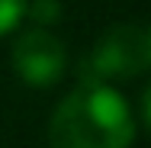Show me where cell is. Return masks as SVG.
<instances>
[{
	"label": "cell",
	"instance_id": "obj_4",
	"mask_svg": "<svg viewBox=\"0 0 151 148\" xmlns=\"http://www.w3.org/2000/svg\"><path fill=\"white\" fill-rule=\"evenodd\" d=\"M26 0H0V35L13 32L19 26V19L26 16Z\"/></svg>",
	"mask_w": 151,
	"mask_h": 148
},
{
	"label": "cell",
	"instance_id": "obj_6",
	"mask_svg": "<svg viewBox=\"0 0 151 148\" xmlns=\"http://www.w3.org/2000/svg\"><path fill=\"white\" fill-rule=\"evenodd\" d=\"M142 116H145V126H148V132H151V84L142 93Z\"/></svg>",
	"mask_w": 151,
	"mask_h": 148
},
{
	"label": "cell",
	"instance_id": "obj_2",
	"mask_svg": "<svg viewBox=\"0 0 151 148\" xmlns=\"http://www.w3.org/2000/svg\"><path fill=\"white\" fill-rule=\"evenodd\" d=\"M148 29L135 23L109 26L96 39L90 55L81 64V84H106V81H129L148 71Z\"/></svg>",
	"mask_w": 151,
	"mask_h": 148
},
{
	"label": "cell",
	"instance_id": "obj_1",
	"mask_svg": "<svg viewBox=\"0 0 151 148\" xmlns=\"http://www.w3.org/2000/svg\"><path fill=\"white\" fill-rule=\"evenodd\" d=\"M132 110L109 84L74 87L48 119L52 148H132Z\"/></svg>",
	"mask_w": 151,
	"mask_h": 148
},
{
	"label": "cell",
	"instance_id": "obj_3",
	"mask_svg": "<svg viewBox=\"0 0 151 148\" xmlns=\"http://www.w3.org/2000/svg\"><path fill=\"white\" fill-rule=\"evenodd\" d=\"M64 68H68V52H64L61 39L52 35L48 29H42V26L26 29L13 42V71L29 87L42 90L58 84Z\"/></svg>",
	"mask_w": 151,
	"mask_h": 148
},
{
	"label": "cell",
	"instance_id": "obj_7",
	"mask_svg": "<svg viewBox=\"0 0 151 148\" xmlns=\"http://www.w3.org/2000/svg\"><path fill=\"white\" fill-rule=\"evenodd\" d=\"M148 61H151V26H148Z\"/></svg>",
	"mask_w": 151,
	"mask_h": 148
},
{
	"label": "cell",
	"instance_id": "obj_5",
	"mask_svg": "<svg viewBox=\"0 0 151 148\" xmlns=\"http://www.w3.org/2000/svg\"><path fill=\"white\" fill-rule=\"evenodd\" d=\"M29 10V16L35 19V23H42V29L48 26V23H55L61 16V6H58V0H35L32 6H26Z\"/></svg>",
	"mask_w": 151,
	"mask_h": 148
}]
</instances>
